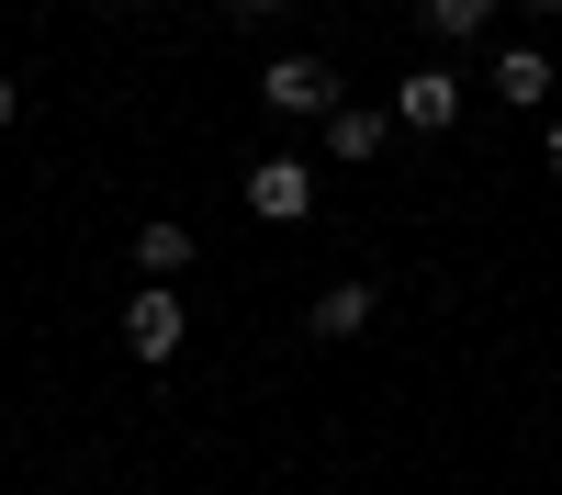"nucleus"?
Segmentation results:
<instances>
[{
  "mask_svg": "<svg viewBox=\"0 0 562 495\" xmlns=\"http://www.w3.org/2000/svg\"><path fill=\"white\" fill-rule=\"evenodd\" d=\"M259 102L270 113H338V68H326V57H270L259 68Z\"/></svg>",
  "mask_w": 562,
  "mask_h": 495,
  "instance_id": "1",
  "label": "nucleus"
},
{
  "mask_svg": "<svg viewBox=\"0 0 562 495\" xmlns=\"http://www.w3.org/2000/svg\"><path fill=\"white\" fill-rule=\"evenodd\" d=\"M180 338H192V315H180V293H158V282H147V293L124 304V349L147 360V372H158V360H180Z\"/></svg>",
  "mask_w": 562,
  "mask_h": 495,
  "instance_id": "2",
  "label": "nucleus"
},
{
  "mask_svg": "<svg viewBox=\"0 0 562 495\" xmlns=\"http://www.w3.org/2000/svg\"><path fill=\"white\" fill-rule=\"evenodd\" d=\"M248 214H259V225H304V214H315V169H304V158H259V169H248Z\"/></svg>",
  "mask_w": 562,
  "mask_h": 495,
  "instance_id": "3",
  "label": "nucleus"
},
{
  "mask_svg": "<svg viewBox=\"0 0 562 495\" xmlns=\"http://www.w3.org/2000/svg\"><path fill=\"white\" fill-rule=\"evenodd\" d=\"M394 124H405V135H439V124H461V79H450V68H416V79L394 90Z\"/></svg>",
  "mask_w": 562,
  "mask_h": 495,
  "instance_id": "4",
  "label": "nucleus"
},
{
  "mask_svg": "<svg viewBox=\"0 0 562 495\" xmlns=\"http://www.w3.org/2000/svg\"><path fill=\"white\" fill-rule=\"evenodd\" d=\"M135 270H147V282H180V270H192V225L147 214V225H135Z\"/></svg>",
  "mask_w": 562,
  "mask_h": 495,
  "instance_id": "5",
  "label": "nucleus"
},
{
  "mask_svg": "<svg viewBox=\"0 0 562 495\" xmlns=\"http://www.w3.org/2000/svg\"><path fill=\"white\" fill-rule=\"evenodd\" d=\"M383 135H394V113H349V102H338V113H326V158L360 169V158H383Z\"/></svg>",
  "mask_w": 562,
  "mask_h": 495,
  "instance_id": "6",
  "label": "nucleus"
},
{
  "mask_svg": "<svg viewBox=\"0 0 562 495\" xmlns=\"http://www.w3.org/2000/svg\"><path fill=\"white\" fill-rule=\"evenodd\" d=\"M371 304H383L371 282H326V293H315V338H360V327H371Z\"/></svg>",
  "mask_w": 562,
  "mask_h": 495,
  "instance_id": "7",
  "label": "nucleus"
},
{
  "mask_svg": "<svg viewBox=\"0 0 562 495\" xmlns=\"http://www.w3.org/2000/svg\"><path fill=\"white\" fill-rule=\"evenodd\" d=\"M495 102H551V57L540 45H506L495 57Z\"/></svg>",
  "mask_w": 562,
  "mask_h": 495,
  "instance_id": "8",
  "label": "nucleus"
},
{
  "mask_svg": "<svg viewBox=\"0 0 562 495\" xmlns=\"http://www.w3.org/2000/svg\"><path fill=\"white\" fill-rule=\"evenodd\" d=\"M416 23H428V34H495V0H416Z\"/></svg>",
  "mask_w": 562,
  "mask_h": 495,
  "instance_id": "9",
  "label": "nucleus"
},
{
  "mask_svg": "<svg viewBox=\"0 0 562 495\" xmlns=\"http://www.w3.org/2000/svg\"><path fill=\"white\" fill-rule=\"evenodd\" d=\"M281 12V0H225V23H270Z\"/></svg>",
  "mask_w": 562,
  "mask_h": 495,
  "instance_id": "10",
  "label": "nucleus"
},
{
  "mask_svg": "<svg viewBox=\"0 0 562 495\" xmlns=\"http://www.w3.org/2000/svg\"><path fill=\"white\" fill-rule=\"evenodd\" d=\"M12 113H23V90H12V79H0V135H12Z\"/></svg>",
  "mask_w": 562,
  "mask_h": 495,
  "instance_id": "11",
  "label": "nucleus"
},
{
  "mask_svg": "<svg viewBox=\"0 0 562 495\" xmlns=\"http://www.w3.org/2000/svg\"><path fill=\"white\" fill-rule=\"evenodd\" d=\"M540 158H551V169H562V124H551V147H540Z\"/></svg>",
  "mask_w": 562,
  "mask_h": 495,
  "instance_id": "12",
  "label": "nucleus"
},
{
  "mask_svg": "<svg viewBox=\"0 0 562 495\" xmlns=\"http://www.w3.org/2000/svg\"><path fill=\"white\" fill-rule=\"evenodd\" d=\"M529 12H562V0H529Z\"/></svg>",
  "mask_w": 562,
  "mask_h": 495,
  "instance_id": "13",
  "label": "nucleus"
}]
</instances>
